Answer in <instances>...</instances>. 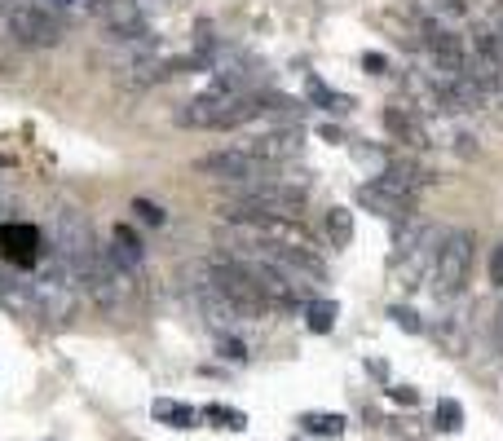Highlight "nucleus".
<instances>
[{"instance_id":"obj_1","label":"nucleus","mask_w":503,"mask_h":441,"mask_svg":"<svg viewBox=\"0 0 503 441\" xmlns=\"http://www.w3.org/2000/svg\"><path fill=\"white\" fill-rule=\"evenodd\" d=\"M98 256V243H93V221L75 207H58V265L75 278V287L84 283V273Z\"/></svg>"},{"instance_id":"obj_2","label":"nucleus","mask_w":503,"mask_h":441,"mask_svg":"<svg viewBox=\"0 0 503 441\" xmlns=\"http://www.w3.org/2000/svg\"><path fill=\"white\" fill-rule=\"evenodd\" d=\"M472 252H477V238H472L469 230L441 235L437 261H433V270H429L437 301H450V296H459V292H464V283H469V270H472Z\"/></svg>"},{"instance_id":"obj_3","label":"nucleus","mask_w":503,"mask_h":441,"mask_svg":"<svg viewBox=\"0 0 503 441\" xmlns=\"http://www.w3.org/2000/svg\"><path fill=\"white\" fill-rule=\"evenodd\" d=\"M5 32L18 49H53L63 40V14H53L35 0H23L5 14Z\"/></svg>"},{"instance_id":"obj_4","label":"nucleus","mask_w":503,"mask_h":441,"mask_svg":"<svg viewBox=\"0 0 503 441\" xmlns=\"http://www.w3.org/2000/svg\"><path fill=\"white\" fill-rule=\"evenodd\" d=\"M208 283H212V287H217V292L238 309V318H261V313L269 309L266 296H261V287H256V278L243 270L238 261H230V256L208 265Z\"/></svg>"},{"instance_id":"obj_5","label":"nucleus","mask_w":503,"mask_h":441,"mask_svg":"<svg viewBox=\"0 0 503 441\" xmlns=\"http://www.w3.org/2000/svg\"><path fill=\"white\" fill-rule=\"evenodd\" d=\"M195 172L203 177H212V181H221V186H238V181H266L269 177V164H261L256 155H247V150H217V155H203L195 159Z\"/></svg>"},{"instance_id":"obj_6","label":"nucleus","mask_w":503,"mask_h":441,"mask_svg":"<svg viewBox=\"0 0 503 441\" xmlns=\"http://www.w3.org/2000/svg\"><path fill=\"white\" fill-rule=\"evenodd\" d=\"M32 292H35V305H40V318L67 322L71 313H75V278L58 261H53V270L44 273L40 283H32Z\"/></svg>"},{"instance_id":"obj_7","label":"nucleus","mask_w":503,"mask_h":441,"mask_svg":"<svg viewBox=\"0 0 503 441\" xmlns=\"http://www.w3.org/2000/svg\"><path fill=\"white\" fill-rule=\"evenodd\" d=\"M0 261L14 270H35L44 261V238L27 221H5L0 225Z\"/></svg>"},{"instance_id":"obj_8","label":"nucleus","mask_w":503,"mask_h":441,"mask_svg":"<svg viewBox=\"0 0 503 441\" xmlns=\"http://www.w3.org/2000/svg\"><path fill=\"white\" fill-rule=\"evenodd\" d=\"M301 146H305V129H278V133L238 141V150L256 155L261 164H283V159H296V155H301Z\"/></svg>"},{"instance_id":"obj_9","label":"nucleus","mask_w":503,"mask_h":441,"mask_svg":"<svg viewBox=\"0 0 503 441\" xmlns=\"http://www.w3.org/2000/svg\"><path fill=\"white\" fill-rule=\"evenodd\" d=\"M93 9L115 40H146V18H141L137 0H93Z\"/></svg>"},{"instance_id":"obj_10","label":"nucleus","mask_w":503,"mask_h":441,"mask_svg":"<svg viewBox=\"0 0 503 441\" xmlns=\"http://www.w3.org/2000/svg\"><path fill=\"white\" fill-rule=\"evenodd\" d=\"M437 247H441V230H433V225H424L420 230V238L406 247L402 256H406V265H402V287H415V278L424 270H433V261H437ZM402 256H393V261H402Z\"/></svg>"},{"instance_id":"obj_11","label":"nucleus","mask_w":503,"mask_h":441,"mask_svg":"<svg viewBox=\"0 0 503 441\" xmlns=\"http://www.w3.org/2000/svg\"><path fill=\"white\" fill-rule=\"evenodd\" d=\"M371 186L384 190L389 199H402V204L415 207V195H420V186H424V172L415 168V164H389Z\"/></svg>"},{"instance_id":"obj_12","label":"nucleus","mask_w":503,"mask_h":441,"mask_svg":"<svg viewBox=\"0 0 503 441\" xmlns=\"http://www.w3.org/2000/svg\"><path fill=\"white\" fill-rule=\"evenodd\" d=\"M190 301H195V309L203 313V322H208V327H217V331H221V327H230V322H238V309L230 305V301H226L212 283L195 287V296H190Z\"/></svg>"},{"instance_id":"obj_13","label":"nucleus","mask_w":503,"mask_h":441,"mask_svg":"<svg viewBox=\"0 0 503 441\" xmlns=\"http://www.w3.org/2000/svg\"><path fill=\"white\" fill-rule=\"evenodd\" d=\"M106 256H111L124 273H133V278L141 273V243H137V235L124 225V221L111 230V247H106Z\"/></svg>"},{"instance_id":"obj_14","label":"nucleus","mask_w":503,"mask_h":441,"mask_svg":"<svg viewBox=\"0 0 503 441\" xmlns=\"http://www.w3.org/2000/svg\"><path fill=\"white\" fill-rule=\"evenodd\" d=\"M384 129H389V137H398L406 146H424V141H429L424 124L415 120L411 106H384Z\"/></svg>"},{"instance_id":"obj_15","label":"nucleus","mask_w":503,"mask_h":441,"mask_svg":"<svg viewBox=\"0 0 503 441\" xmlns=\"http://www.w3.org/2000/svg\"><path fill=\"white\" fill-rule=\"evenodd\" d=\"M0 305L9 313H23V318H40L32 283H18V278H0Z\"/></svg>"},{"instance_id":"obj_16","label":"nucleus","mask_w":503,"mask_h":441,"mask_svg":"<svg viewBox=\"0 0 503 441\" xmlns=\"http://www.w3.org/2000/svg\"><path fill=\"white\" fill-rule=\"evenodd\" d=\"M358 204L375 212V216H384V221H406L411 216V204L402 199H389L384 190H375V186H358Z\"/></svg>"},{"instance_id":"obj_17","label":"nucleus","mask_w":503,"mask_h":441,"mask_svg":"<svg viewBox=\"0 0 503 441\" xmlns=\"http://www.w3.org/2000/svg\"><path fill=\"white\" fill-rule=\"evenodd\" d=\"M305 84H309V102L323 106V110H335V115H344V110H353V98L349 93H335V89H327L314 71L305 75Z\"/></svg>"},{"instance_id":"obj_18","label":"nucleus","mask_w":503,"mask_h":441,"mask_svg":"<svg viewBox=\"0 0 503 441\" xmlns=\"http://www.w3.org/2000/svg\"><path fill=\"white\" fill-rule=\"evenodd\" d=\"M335 318H340V305H332V301H305V322H309L314 336H327L335 327Z\"/></svg>"},{"instance_id":"obj_19","label":"nucleus","mask_w":503,"mask_h":441,"mask_svg":"<svg viewBox=\"0 0 503 441\" xmlns=\"http://www.w3.org/2000/svg\"><path fill=\"white\" fill-rule=\"evenodd\" d=\"M301 424L314 437H340L344 433V415H327V410H309V415H301Z\"/></svg>"},{"instance_id":"obj_20","label":"nucleus","mask_w":503,"mask_h":441,"mask_svg":"<svg viewBox=\"0 0 503 441\" xmlns=\"http://www.w3.org/2000/svg\"><path fill=\"white\" fill-rule=\"evenodd\" d=\"M327 235H332L335 247H349V243H353V212H349V207H332V212H327Z\"/></svg>"},{"instance_id":"obj_21","label":"nucleus","mask_w":503,"mask_h":441,"mask_svg":"<svg viewBox=\"0 0 503 441\" xmlns=\"http://www.w3.org/2000/svg\"><path fill=\"white\" fill-rule=\"evenodd\" d=\"M199 415H203V419H212L217 428H230V433H243V428H247V415H243V410L217 407V402H212V407H203Z\"/></svg>"},{"instance_id":"obj_22","label":"nucleus","mask_w":503,"mask_h":441,"mask_svg":"<svg viewBox=\"0 0 503 441\" xmlns=\"http://www.w3.org/2000/svg\"><path fill=\"white\" fill-rule=\"evenodd\" d=\"M353 164H358V168H367V172H375V177H380V172L389 168V155H384L380 146H367V141H353Z\"/></svg>"},{"instance_id":"obj_23","label":"nucleus","mask_w":503,"mask_h":441,"mask_svg":"<svg viewBox=\"0 0 503 441\" xmlns=\"http://www.w3.org/2000/svg\"><path fill=\"white\" fill-rule=\"evenodd\" d=\"M155 419H164V424H172V428H190V424H195V410L164 398V402H155Z\"/></svg>"},{"instance_id":"obj_24","label":"nucleus","mask_w":503,"mask_h":441,"mask_svg":"<svg viewBox=\"0 0 503 441\" xmlns=\"http://www.w3.org/2000/svg\"><path fill=\"white\" fill-rule=\"evenodd\" d=\"M437 428H441V433H459V428H464V407H459L455 398H441V402H437Z\"/></svg>"},{"instance_id":"obj_25","label":"nucleus","mask_w":503,"mask_h":441,"mask_svg":"<svg viewBox=\"0 0 503 441\" xmlns=\"http://www.w3.org/2000/svg\"><path fill=\"white\" fill-rule=\"evenodd\" d=\"M389 318H393V322H398L402 331H411V336H420V331H424L420 313H415V309H406V305H393V309H389Z\"/></svg>"},{"instance_id":"obj_26","label":"nucleus","mask_w":503,"mask_h":441,"mask_svg":"<svg viewBox=\"0 0 503 441\" xmlns=\"http://www.w3.org/2000/svg\"><path fill=\"white\" fill-rule=\"evenodd\" d=\"M133 212L146 221V225H164L168 221V212L160 204H150V199H133Z\"/></svg>"},{"instance_id":"obj_27","label":"nucleus","mask_w":503,"mask_h":441,"mask_svg":"<svg viewBox=\"0 0 503 441\" xmlns=\"http://www.w3.org/2000/svg\"><path fill=\"white\" fill-rule=\"evenodd\" d=\"M35 5H44V9H53V14H80V9H93V0H35Z\"/></svg>"},{"instance_id":"obj_28","label":"nucleus","mask_w":503,"mask_h":441,"mask_svg":"<svg viewBox=\"0 0 503 441\" xmlns=\"http://www.w3.org/2000/svg\"><path fill=\"white\" fill-rule=\"evenodd\" d=\"M221 358H230V362H247V344L235 336H221Z\"/></svg>"},{"instance_id":"obj_29","label":"nucleus","mask_w":503,"mask_h":441,"mask_svg":"<svg viewBox=\"0 0 503 441\" xmlns=\"http://www.w3.org/2000/svg\"><path fill=\"white\" fill-rule=\"evenodd\" d=\"M490 287H503V243L490 252Z\"/></svg>"},{"instance_id":"obj_30","label":"nucleus","mask_w":503,"mask_h":441,"mask_svg":"<svg viewBox=\"0 0 503 441\" xmlns=\"http://www.w3.org/2000/svg\"><path fill=\"white\" fill-rule=\"evenodd\" d=\"M363 71H371V75H384V71H389V58H384V53H367V58H363Z\"/></svg>"},{"instance_id":"obj_31","label":"nucleus","mask_w":503,"mask_h":441,"mask_svg":"<svg viewBox=\"0 0 503 441\" xmlns=\"http://www.w3.org/2000/svg\"><path fill=\"white\" fill-rule=\"evenodd\" d=\"M389 398H393V402H402V407H415V402H420V393H415V388H402V384H398V388H389Z\"/></svg>"},{"instance_id":"obj_32","label":"nucleus","mask_w":503,"mask_h":441,"mask_svg":"<svg viewBox=\"0 0 503 441\" xmlns=\"http://www.w3.org/2000/svg\"><path fill=\"white\" fill-rule=\"evenodd\" d=\"M437 9H446V14H464V0H433Z\"/></svg>"},{"instance_id":"obj_33","label":"nucleus","mask_w":503,"mask_h":441,"mask_svg":"<svg viewBox=\"0 0 503 441\" xmlns=\"http://www.w3.org/2000/svg\"><path fill=\"white\" fill-rule=\"evenodd\" d=\"M323 141H344V133H340V129H335V124H323Z\"/></svg>"},{"instance_id":"obj_34","label":"nucleus","mask_w":503,"mask_h":441,"mask_svg":"<svg viewBox=\"0 0 503 441\" xmlns=\"http://www.w3.org/2000/svg\"><path fill=\"white\" fill-rule=\"evenodd\" d=\"M9 207V186H5V172H0V212Z\"/></svg>"},{"instance_id":"obj_35","label":"nucleus","mask_w":503,"mask_h":441,"mask_svg":"<svg viewBox=\"0 0 503 441\" xmlns=\"http://www.w3.org/2000/svg\"><path fill=\"white\" fill-rule=\"evenodd\" d=\"M495 340H499V349H503V305H499V313H495Z\"/></svg>"},{"instance_id":"obj_36","label":"nucleus","mask_w":503,"mask_h":441,"mask_svg":"<svg viewBox=\"0 0 503 441\" xmlns=\"http://www.w3.org/2000/svg\"><path fill=\"white\" fill-rule=\"evenodd\" d=\"M141 5H168V0H141Z\"/></svg>"}]
</instances>
